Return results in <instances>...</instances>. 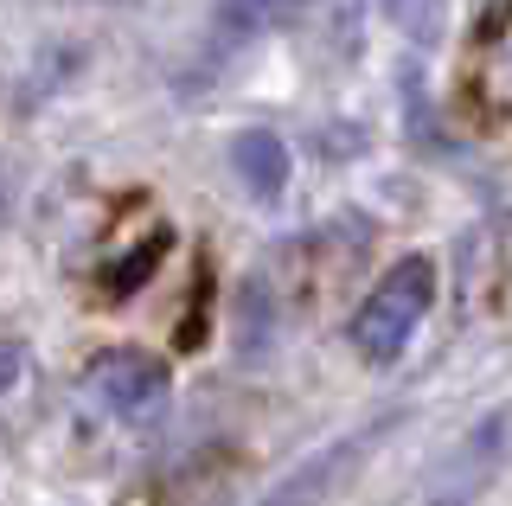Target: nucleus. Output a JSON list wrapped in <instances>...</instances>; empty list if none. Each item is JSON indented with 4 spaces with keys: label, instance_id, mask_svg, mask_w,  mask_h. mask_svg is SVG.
I'll list each match as a JSON object with an SVG mask.
<instances>
[{
    "label": "nucleus",
    "instance_id": "3",
    "mask_svg": "<svg viewBox=\"0 0 512 506\" xmlns=\"http://www.w3.org/2000/svg\"><path fill=\"white\" fill-rule=\"evenodd\" d=\"M384 430H391V417L372 423V430H352L346 442H327V449L308 455L301 468H288V481H276L256 506H327V494H333V487H346V474L365 462V449H372Z\"/></svg>",
    "mask_w": 512,
    "mask_h": 506
},
{
    "label": "nucleus",
    "instance_id": "1",
    "mask_svg": "<svg viewBox=\"0 0 512 506\" xmlns=\"http://www.w3.org/2000/svg\"><path fill=\"white\" fill-rule=\"evenodd\" d=\"M429 308H436V263L429 257L391 263V270L378 276V289L359 302V314H352V346H359V359H372V366L404 359V346L416 340V327H423Z\"/></svg>",
    "mask_w": 512,
    "mask_h": 506
},
{
    "label": "nucleus",
    "instance_id": "2",
    "mask_svg": "<svg viewBox=\"0 0 512 506\" xmlns=\"http://www.w3.org/2000/svg\"><path fill=\"white\" fill-rule=\"evenodd\" d=\"M167 391H173L167 366L154 353H141V346H109L90 366V398L122 423H154L167 410Z\"/></svg>",
    "mask_w": 512,
    "mask_h": 506
},
{
    "label": "nucleus",
    "instance_id": "8",
    "mask_svg": "<svg viewBox=\"0 0 512 506\" xmlns=\"http://www.w3.org/2000/svg\"><path fill=\"white\" fill-rule=\"evenodd\" d=\"M160 250H167V237H154V244H141V257H128V263H122V270H116V276H109V289H116V295H122V289H128V282H148V270H154V263H160Z\"/></svg>",
    "mask_w": 512,
    "mask_h": 506
},
{
    "label": "nucleus",
    "instance_id": "7",
    "mask_svg": "<svg viewBox=\"0 0 512 506\" xmlns=\"http://www.w3.org/2000/svg\"><path fill=\"white\" fill-rule=\"evenodd\" d=\"M295 7H301V0H224L218 20H224V33L250 39V33H269V26H282Z\"/></svg>",
    "mask_w": 512,
    "mask_h": 506
},
{
    "label": "nucleus",
    "instance_id": "5",
    "mask_svg": "<svg viewBox=\"0 0 512 506\" xmlns=\"http://www.w3.org/2000/svg\"><path fill=\"white\" fill-rule=\"evenodd\" d=\"M231 167H237V180H244L256 199H276L288 186V141L276 129H244L231 141Z\"/></svg>",
    "mask_w": 512,
    "mask_h": 506
},
{
    "label": "nucleus",
    "instance_id": "6",
    "mask_svg": "<svg viewBox=\"0 0 512 506\" xmlns=\"http://www.w3.org/2000/svg\"><path fill=\"white\" fill-rule=\"evenodd\" d=\"M378 7L410 45H442L448 33V0H378Z\"/></svg>",
    "mask_w": 512,
    "mask_h": 506
},
{
    "label": "nucleus",
    "instance_id": "4",
    "mask_svg": "<svg viewBox=\"0 0 512 506\" xmlns=\"http://www.w3.org/2000/svg\"><path fill=\"white\" fill-rule=\"evenodd\" d=\"M500 449H506V423L487 417L474 436H461V449L442 462V474H436V487H429L423 506H474L480 487H487L493 468H500Z\"/></svg>",
    "mask_w": 512,
    "mask_h": 506
}]
</instances>
